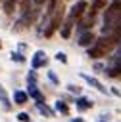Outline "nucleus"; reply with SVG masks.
<instances>
[{"mask_svg": "<svg viewBox=\"0 0 121 122\" xmlns=\"http://www.w3.org/2000/svg\"><path fill=\"white\" fill-rule=\"evenodd\" d=\"M121 21V0H111L106 6L104 11V27H102V34H109V30Z\"/></svg>", "mask_w": 121, "mask_h": 122, "instance_id": "obj_1", "label": "nucleus"}, {"mask_svg": "<svg viewBox=\"0 0 121 122\" xmlns=\"http://www.w3.org/2000/svg\"><path fill=\"white\" fill-rule=\"evenodd\" d=\"M111 48H113V42L109 40L108 34H104V36L96 38V40L88 46V57H90V59H106Z\"/></svg>", "mask_w": 121, "mask_h": 122, "instance_id": "obj_2", "label": "nucleus"}, {"mask_svg": "<svg viewBox=\"0 0 121 122\" xmlns=\"http://www.w3.org/2000/svg\"><path fill=\"white\" fill-rule=\"evenodd\" d=\"M61 23H63V6L60 4L56 10H54V13L50 15V23L46 25V29H44V36L46 38H50L60 27H61Z\"/></svg>", "mask_w": 121, "mask_h": 122, "instance_id": "obj_3", "label": "nucleus"}, {"mask_svg": "<svg viewBox=\"0 0 121 122\" xmlns=\"http://www.w3.org/2000/svg\"><path fill=\"white\" fill-rule=\"evenodd\" d=\"M104 71H106V74L109 78H121V50L113 57H109V61H108Z\"/></svg>", "mask_w": 121, "mask_h": 122, "instance_id": "obj_4", "label": "nucleus"}, {"mask_svg": "<svg viewBox=\"0 0 121 122\" xmlns=\"http://www.w3.org/2000/svg\"><path fill=\"white\" fill-rule=\"evenodd\" d=\"M79 23H77V29L81 30V32H85V30H90L92 27H94V15H88V13H85L83 17H79L77 19Z\"/></svg>", "mask_w": 121, "mask_h": 122, "instance_id": "obj_5", "label": "nucleus"}, {"mask_svg": "<svg viewBox=\"0 0 121 122\" xmlns=\"http://www.w3.org/2000/svg\"><path fill=\"white\" fill-rule=\"evenodd\" d=\"M85 13H86V2H85V0L75 2V4L71 6V10H69V15H71V17H75V19L83 17Z\"/></svg>", "mask_w": 121, "mask_h": 122, "instance_id": "obj_6", "label": "nucleus"}, {"mask_svg": "<svg viewBox=\"0 0 121 122\" xmlns=\"http://www.w3.org/2000/svg\"><path fill=\"white\" fill-rule=\"evenodd\" d=\"M75 17H71V15H67L65 17V21L61 23V27H60V34L63 36V38H69L71 36V30H73V25H75Z\"/></svg>", "mask_w": 121, "mask_h": 122, "instance_id": "obj_7", "label": "nucleus"}, {"mask_svg": "<svg viewBox=\"0 0 121 122\" xmlns=\"http://www.w3.org/2000/svg\"><path fill=\"white\" fill-rule=\"evenodd\" d=\"M46 63H48V57H46V53H44L42 50L35 51V55H33V59H31V65H33V69H40V67H44Z\"/></svg>", "mask_w": 121, "mask_h": 122, "instance_id": "obj_8", "label": "nucleus"}, {"mask_svg": "<svg viewBox=\"0 0 121 122\" xmlns=\"http://www.w3.org/2000/svg\"><path fill=\"white\" fill-rule=\"evenodd\" d=\"M94 40H96V36L92 34V30H85L79 34V46H83V48H88Z\"/></svg>", "mask_w": 121, "mask_h": 122, "instance_id": "obj_9", "label": "nucleus"}, {"mask_svg": "<svg viewBox=\"0 0 121 122\" xmlns=\"http://www.w3.org/2000/svg\"><path fill=\"white\" fill-rule=\"evenodd\" d=\"M106 6H108L106 0H90V10H86V13L96 17V13H98L100 10H106Z\"/></svg>", "mask_w": 121, "mask_h": 122, "instance_id": "obj_10", "label": "nucleus"}, {"mask_svg": "<svg viewBox=\"0 0 121 122\" xmlns=\"http://www.w3.org/2000/svg\"><path fill=\"white\" fill-rule=\"evenodd\" d=\"M81 76H83V78H85V80H86V82H88V84H90L92 88H96V90H98L100 93H106V88H104V84H102V82H100L98 78H94V76H88V74H85V72H83Z\"/></svg>", "mask_w": 121, "mask_h": 122, "instance_id": "obj_11", "label": "nucleus"}, {"mask_svg": "<svg viewBox=\"0 0 121 122\" xmlns=\"http://www.w3.org/2000/svg\"><path fill=\"white\" fill-rule=\"evenodd\" d=\"M75 105H77V109L79 111H88V109H92V99H88V97H77V101H75Z\"/></svg>", "mask_w": 121, "mask_h": 122, "instance_id": "obj_12", "label": "nucleus"}, {"mask_svg": "<svg viewBox=\"0 0 121 122\" xmlns=\"http://www.w3.org/2000/svg\"><path fill=\"white\" fill-rule=\"evenodd\" d=\"M108 36H109V40L113 42V46H115V44H119V40H121V21H119L111 30H109V34H108Z\"/></svg>", "mask_w": 121, "mask_h": 122, "instance_id": "obj_13", "label": "nucleus"}, {"mask_svg": "<svg viewBox=\"0 0 121 122\" xmlns=\"http://www.w3.org/2000/svg\"><path fill=\"white\" fill-rule=\"evenodd\" d=\"M29 97H33L35 101H44V95L38 92V88H36V84H29Z\"/></svg>", "mask_w": 121, "mask_h": 122, "instance_id": "obj_14", "label": "nucleus"}, {"mask_svg": "<svg viewBox=\"0 0 121 122\" xmlns=\"http://www.w3.org/2000/svg\"><path fill=\"white\" fill-rule=\"evenodd\" d=\"M27 99H29V93H25V92H21V90L13 92V103H15V105H25Z\"/></svg>", "mask_w": 121, "mask_h": 122, "instance_id": "obj_15", "label": "nucleus"}, {"mask_svg": "<svg viewBox=\"0 0 121 122\" xmlns=\"http://www.w3.org/2000/svg\"><path fill=\"white\" fill-rule=\"evenodd\" d=\"M17 4H19V0H4V2H2V6H4V13L12 15Z\"/></svg>", "mask_w": 121, "mask_h": 122, "instance_id": "obj_16", "label": "nucleus"}, {"mask_svg": "<svg viewBox=\"0 0 121 122\" xmlns=\"http://www.w3.org/2000/svg\"><path fill=\"white\" fill-rule=\"evenodd\" d=\"M0 103H2L4 111H10V109H12V103H10L8 93H6V90H4V88H0Z\"/></svg>", "mask_w": 121, "mask_h": 122, "instance_id": "obj_17", "label": "nucleus"}, {"mask_svg": "<svg viewBox=\"0 0 121 122\" xmlns=\"http://www.w3.org/2000/svg\"><path fill=\"white\" fill-rule=\"evenodd\" d=\"M54 109H56L60 114H65V116L69 114V107H67V103H65V101H60V99H58V101H56V105H54Z\"/></svg>", "mask_w": 121, "mask_h": 122, "instance_id": "obj_18", "label": "nucleus"}, {"mask_svg": "<svg viewBox=\"0 0 121 122\" xmlns=\"http://www.w3.org/2000/svg\"><path fill=\"white\" fill-rule=\"evenodd\" d=\"M36 109H38V112H42V114H46V116H54V111H52L50 107H46L44 101H36Z\"/></svg>", "mask_w": 121, "mask_h": 122, "instance_id": "obj_19", "label": "nucleus"}, {"mask_svg": "<svg viewBox=\"0 0 121 122\" xmlns=\"http://www.w3.org/2000/svg\"><path fill=\"white\" fill-rule=\"evenodd\" d=\"M17 120L19 122H31V116H29V112H19L17 114Z\"/></svg>", "mask_w": 121, "mask_h": 122, "instance_id": "obj_20", "label": "nucleus"}, {"mask_svg": "<svg viewBox=\"0 0 121 122\" xmlns=\"http://www.w3.org/2000/svg\"><path fill=\"white\" fill-rule=\"evenodd\" d=\"M12 61H17V63H23V61H25V57H23L21 53H17V51H13V53H12Z\"/></svg>", "mask_w": 121, "mask_h": 122, "instance_id": "obj_21", "label": "nucleus"}, {"mask_svg": "<svg viewBox=\"0 0 121 122\" xmlns=\"http://www.w3.org/2000/svg\"><path fill=\"white\" fill-rule=\"evenodd\" d=\"M27 82H29V84H36V74H35V69L27 74Z\"/></svg>", "mask_w": 121, "mask_h": 122, "instance_id": "obj_22", "label": "nucleus"}, {"mask_svg": "<svg viewBox=\"0 0 121 122\" xmlns=\"http://www.w3.org/2000/svg\"><path fill=\"white\" fill-rule=\"evenodd\" d=\"M67 90H69L71 93H75V95H79V93H81V88H79V86H75V84H67Z\"/></svg>", "mask_w": 121, "mask_h": 122, "instance_id": "obj_23", "label": "nucleus"}, {"mask_svg": "<svg viewBox=\"0 0 121 122\" xmlns=\"http://www.w3.org/2000/svg\"><path fill=\"white\" fill-rule=\"evenodd\" d=\"M56 59L61 61V63H67V55H65L63 51H58V53H56Z\"/></svg>", "mask_w": 121, "mask_h": 122, "instance_id": "obj_24", "label": "nucleus"}, {"mask_svg": "<svg viewBox=\"0 0 121 122\" xmlns=\"http://www.w3.org/2000/svg\"><path fill=\"white\" fill-rule=\"evenodd\" d=\"M48 78H50V80H52L54 84H58V78H56V74H54V71H50V72H48Z\"/></svg>", "mask_w": 121, "mask_h": 122, "instance_id": "obj_25", "label": "nucleus"}, {"mask_svg": "<svg viewBox=\"0 0 121 122\" xmlns=\"http://www.w3.org/2000/svg\"><path fill=\"white\" fill-rule=\"evenodd\" d=\"M33 2H35V6H42V4L48 2V0H33Z\"/></svg>", "mask_w": 121, "mask_h": 122, "instance_id": "obj_26", "label": "nucleus"}, {"mask_svg": "<svg viewBox=\"0 0 121 122\" xmlns=\"http://www.w3.org/2000/svg\"><path fill=\"white\" fill-rule=\"evenodd\" d=\"M71 122H85V120H83V118H73Z\"/></svg>", "mask_w": 121, "mask_h": 122, "instance_id": "obj_27", "label": "nucleus"}, {"mask_svg": "<svg viewBox=\"0 0 121 122\" xmlns=\"http://www.w3.org/2000/svg\"><path fill=\"white\" fill-rule=\"evenodd\" d=\"M2 2H4V0H0V4H2Z\"/></svg>", "mask_w": 121, "mask_h": 122, "instance_id": "obj_28", "label": "nucleus"}, {"mask_svg": "<svg viewBox=\"0 0 121 122\" xmlns=\"http://www.w3.org/2000/svg\"><path fill=\"white\" fill-rule=\"evenodd\" d=\"M0 48H2V44H0Z\"/></svg>", "mask_w": 121, "mask_h": 122, "instance_id": "obj_29", "label": "nucleus"}]
</instances>
